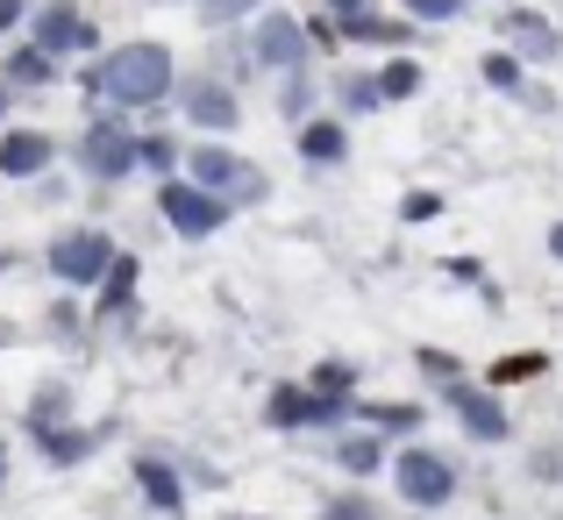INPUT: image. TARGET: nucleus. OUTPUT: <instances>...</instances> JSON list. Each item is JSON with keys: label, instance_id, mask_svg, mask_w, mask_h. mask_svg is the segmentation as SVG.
<instances>
[{"label": "nucleus", "instance_id": "1", "mask_svg": "<svg viewBox=\"0 0 563 520\" xmlns=\"http://www.w3.org/2000/svg\"><path fill=\"white\" fill-rule=\"evenodd\" d=\"M172 86H179V65H172V51L151 43V36L108 43V57L93 65V93H108L114 108H157Z\"/></svg>", "mask_w": 563, "mask_h": 520}, {"label": "nucleus", "instance_id": "2", "mask_svg": "<svg viewBox=\"0 0 563 520\" xmlns=\"http://www.w3.org/2000/svg\"><path fill=\"white\" fill-rule=\"evenodd\" d=\"M157 214L172 221L179 243H207V235L229 221V200L207 192V186H192V178H157Z\"/></svg>", "mask_w": 563, "mask_h": 520}, {"label": "nucleus", "instance_id": "3", "mask_svg": "<svg viewBox=\"0 0 563 520\" xmlns=\"http://www.w3.org/2000/svg\"><path fill=\"white\" fill-rule=\"evenodd\" d=\"M250 57L264 71H307L314 43H307V22L286 8H257V29H250Z\"/></svg>", "mask_w": 563, "mask_h": 520}, {"label": "nucleus", "instance_id": "4", "mask_svg": "<svg viewBox=\"0 0 563 520\" xmlns=\"http://www.w3.org/2000/svg\"><path fill=\"white\" fill-rule=\"evenodd\" d=\"M393 493L407 507H450L456 499V464L435 450H399L393 456Z\"/></svg>", "mask_w": 563, "mask_h": 520}, {"label": "nucleus", "instance_id": "5", "mask_svg": "<svg viewBox=\"0 0 563 520\" xmlns=\"http://www.w3.org/2000/svg\"><path fill=\"white\" fill-rule=\"evenodd\" d=\"M186 172H192V186H207V192H221V200H264V172L257 165H243L235 151H221V143H200V151L186 157Z\"/></svg>", "mask_w": 563, "mask_h": 520}, {"label": "nucleus", "instance_id": "6", "mask_svg": "<svg viewBox=\"0 0 563 520\" xmlns=\"http://www.w3.org/2000/svg\"><path fill=\"white\" fill-rule=\"evenodd\" d=\"M86 172H93V186H122L129 172H136V129L129 122H93L79 143Z\"/></svg>", "mask_w": 563, "mask_h": 520}, {"label": "nucleus", "instance_id": "7", "mask_svg": "<svg viewBox=\"0 0 563 520\" xmlns=\"http://www.w3.org/2000/svg\"><path fill=\"white\" fill-rule=\"evenodd\" d=\"M29 43H43L51 57H71V51H93L100 29L79 14V0H51V8L29 14Z\"/></svg>", "mask_w": 563, "mask_h": 520}, {"label": "nucleus", "instance_id": "8", "mask_svg": "<svg viewBox=\"0 0 563 520\" xmlns=\"http://www.w3.org/2000/svg\"><path fill=\"white\" fill-rule=\"evenodd\" d=\"M108 257H114V243L100 229H71V235L51 243V278H65V286H93V278L108 272Z\"/></svg>", "mask_w": 563, "mask_h": 520}, {"label": "nucleus", "instance_id": "9", "mask_svg": "<svg viewBox=\"0 0 563 520\" xmlns=\"http://www.w3.org/2000/svg\"><path fill=\"white\" fill-rule=\"evenodd\" d=\"M343 413H350V407H343L335 392H321V385H278L264 421H272V428H335Z\"/></svg>", "mask_w": 563, "mask_h": 520}, {"label": "nucleus", "instance_id": "10", "mask_svg": "<svg viewBox=\"0 0 563 520\" xmlns=\"http://www.w3.org/2000/svg\"><path fill=\"white\" fill-rule=\"evenodd\" d=\"M442 399H450V413H456V421H464L478 442H507V407H499L493 392H478V385L450 378V385H442Z\"/></svg>", "mask_w": 563, "mask_h": 520}, {"label": "nucleus", "instance_id": "11", "mask_svg": "<svg viewBox=\"0 0 563 520\" xmlns=\"http://www.w3.org/2000/svg\"><path fill=\"white\" fill-rule=\"evenodd\" d=\"M179 108H186L192 129H235V122H243V100H235L221 79H186L179 86Z\"/></svg>", "mask_w": 563, "mask_h": 520}, {"label": "nucleus", "instance_id": "12", "mask_svg": "<svg viewBox=\"0 0 563 520\" xmlns=\"http://www.w3.org/2000/svg\"><path fill=\"white\" fill-rule=\"evenodd\" d=\"M499 36H507V51H514V57H536V65H550V57L563 51V36H556L550 22H542L536 8H507V14H499Z\"/></svg>", "mask_w": 563, "mask_h": 520}, {"label": "nucleus", "instance_id": "13", "mask_svg": "<svg viewBox=\"0 0 563 520\" xmlns=\"http://www.w3.org/2000/svg\"><path fill=\"white\" fill-rule=\"evenodd\" d=\"M36 435V450H43V464L51 471H79L86 456H93V428H65V421H43V428H29Z\"/></svg>", "mask_w": 563, "mask_h": 520}, {"label": "nucleus", "instance_id": "14", "mask_svg": "<svg viewBox=\"0 0 563 520\" xmlns=\"http://www.w3.org/2000/svg\"><path fill=\"white\" fill-rule=\"evenodd\" d=\"M51 136L43 129H8L0 136V178H36V172H51Z\"/></svg>", "mask_w": 563, "mask_h": 520}, {"label": "nucleus", "instance_id": "15", "mask_svg": "<svg viewBox=\"0 0 563 520\" xmlns=\"http://www.w3.org/2000/svg\"><path fill=\"white\" fill-rule=\"evenodd\" d=\"M343 29V43H378V51H399V43L413 36V14H378V8H364V14H350V22H335Z\"/></svg>", "mask_w": 563, "mask_h": 520}, {"label": "nucleus", "instance_id": "16", "mask_svg": "<svg viewBox=\"0 0 563 520\" xmlns=\"http://www.w3.org/2000/svg\"><path fill=\"white\" fill-rule=\"evenodd\" d=\"M136 485H143V499H151V507L186 513V485H179V471H172L165 456H136Z\"/></svg>", "mask_w": 563, "mask_h": 520}, {"label": "nucleus", "instance_id": "17", "mask_svg": "<svg viewBox=\"0 0 563 520\" xmlns=\"http://www.w3.org/2000/svg\"><path fill=\"white\" fill-rule=\"evenodd\" d=\"M300 157L307 165H343L350 157V129L335 122V114L329 122H300Z\"/></svg>", "mask_w": 563, "mask_h": 520}, {"label": "nucleus", "instance_id": "18", "mask_svg": "<svg viewBox=\"0 0 563 520\" xmlns=\"http://www.w3.org/2000/svg\"><path fill=\"white\" fill-rule=\"evenodd\" d=\"M100 292H108V300H100V314H129V307H136V257H122V250H114L108 272H100Z\"/></svg>", "mask_w": 563, "mask_h": 520}, {"label": "nucleus", "instance_id": "19", "mask_svg": "<svg viewBox=\"0 0 563 520\" xmlns=\"http://www.w3.org/2000/svg\"><path fill=\"white\" fill-rule=\"evenodd\" d=\"M8 86H51L57 79V57L43 51V43H22V51H8Z\"/></svg>", "mask_w": 563, "mask_h": 520}, {"label": "nucleus", "instance_id": "20", "mask_svg": "<svg viewBox=\"0 0 563 520\" xmlns=\"http://www.w3.org/2000/svg\"><path fill=\"white\" fill-rule=\"evenodd\" d=\"M364 421H372V435H413V428L428 421L421 407H413V399H378V407H357Z\"/></svg>", "mask_w": 563, "mask_h": 520}, {"label": "nucleus", "instance_id": "21", "mask_svg": "<svg viewBox=\"0 0 563 520\" xmlns=\"http://www.w3.org/2000/svg\"><path fill=\"white\" fill-rule=\"evenodd\" d=\"M421 79H428V71L413 65V57H385L372 86H378V100H413V93H421Z\"/></svg>", "mask_w": 563, "mask_h": 520}, {"label": "nucleus", "instance_id": "22", "mask_svg": "<svg viewBox=\"0 0 563 520\" xmlns=\"http://www.w3.org/2000/svg\"><path fill=\"white\" fill-rule=\"evenodd\" d=\"M335 464L364 478V471H378V464H385V442H378V435H343V442H335Z\"/></svg>", "mask_w": 563, "mask_h": 520}, {"label": "nucleus", "instance_id": "23", "mask_svg": "<svg viewBox=\"0 0 563 520\" xmlns=\"http://www.w3.org/2000/svg\"><path fill=\"white\" fill-rule=\"evenodd\" d=\"M485 86H499V93H521V57L514 51H485Z\"/></svg>", "mask_w": 563, "mask_h": 520}, {"label": "nucleus", "instance_id": "24", "mask_svg": "<svg viewBox=\"0 0 563 520\" xmlns=\"http://www.w3.org/2000/svg\"><path fill=\"white\" fill-rule=\"evenodd\" d=\"M335 108H343V114L378 108V86H372V79H357V71H343V79H335Z\"/></svg>", "mask_w": 563, "mask_h": 520}, {"label": "nucleus", "instance_id": "25", "mask_svg": "<svg viewBox=\"0 0 563 520\" xmlns=\"http://www.w3.org/2000/svg\"><path fill=\"white\" fill-rule=\"evenodd\" d=\"M399 8H407L413 22H464L471 0H399Z\"/></svg>", "mask_w": 563, "mask_h": 520}, {"label": "nucleus", "instance_id": "26", "mask_svg": "<svg viewBox=\"0 0 563 520\" xmlns=\"http://www.w3.org/2000/svg\"><path fill=\"white\" fill-rule=\"evenodd\" d=\"M321 520H385V507H378V499H364V493H343V499L321 507Z\"/></svg>", "mask_w": 563, "mask_h": 520}, {"label": "nucleus", "instance_id": "27", "mask_svg": "<svg viewBox=\"0 0 563 520\" xmlns=\"http://www.w3.org/2000/svg\"><path fill=\"white\" fill-rule=\"evenodd\" d=\"M65 407H71V392H65V385H43V392L29 399V428H43V421H65Z\"/></svg>", "mask_w": 563, "mask_h": 520}, {"label": "nucleus", "instance_id": "28", "mask_svg": "<svg viewBox=\"0 0 563 520\" xmlns=\"http://www.w3.org/2000/svg\"><path fill=\"white\" fill-rule=\"evenodd\" d=\"M264 0H200V22L207 29H229V22H243V14H257Z\"/></svg>", "mask_w": 563, "mask_h": 520}, {"label": "nucleus", "instance_id": "29", "mask_svg": "<svg viewBox=\"0 0 563 520\" xmlns=\"http://www.w3.org/2000/svg\"><path fill=\"white\" fill-rule=\"evenodd\" d=\"M136 165H151L157 178H172V165H179V143H172V136H151V143H136Z\"/></svg>", "mask_w": 563, "mask_h": 520}, {"label": "nucleus", "instance_id": "30", "mask_svg": "<svg viewBox=\"0 0 563 520\" xmlns=\"http://www.w3.org/2000/svg\"><path fill=\"white\" fill-rule=\"evenodd\" d=\"M542 364H550V356H542V350H521V356H507V364L493 370V385H521V378H536Z\"/></svg>", "mask_w": 563, "mask_h": 520}, {"label": "nucleus", "instance_id": "31", "mask_svg": "<svg viewBox=\"0 0 563 520\" xmlns=\"http://www.w3.org/2000/svg\"><path fill=\"white\" fill-rule=\"evenodd\" d=\"M413 364H421V370H428V378H435V385L464 378V370H456V356H450V350H413Z\"/></svg>", "mask_w": 563, "mask_h": 520}, {"label": "nucleus", "instance_id": "32", "mask_svg": "<svg viewBox=\"0 0 563 520\" xmlns=\"http://www.w3.org/2000/svg\"><path fill=\"white\" fill-rule=\"evenodd\" d=\"M314 385H321V392H335V399H350L357 370H350V364H321V370H314Z\"/></svg>", "mask_w": 563, "mask_h": 520}, {"label": "nucleus", "instance_id": "33", "mask_svg": "<svg viewBox=\"0 0 563 520\" xmlns=\"http://www.w3.org/2000/svg\"><path fill=\"white\" fill-rule=\"evenodd\" d=\"M407 221H435L442 214V192H407V207H399Z\"/></svg>", "mask_w": 563, "mask_h": 520}, {"label": "nucleus", "instance_id": "34", "mask_svg": "<svg viewBox=\"0 0 563 520\" xmlns=\"http://www.w3.org/2000/svg\"><path fill=\"white\" fill-rule=\"evenodd\" d=\"M29 22V0H0V29H22Z\"/></svg>", "mask_w": 563, "mask_h": 520}, {"label": "nucleus", "instance_id": "35", "mask_svg": "<svg viewBox=\"0 0 563 520\" xmlns=\"http://www.w3.org/2000/svg\"><path fill=\"white\" fill-rule=\"evenodd\" d=\"M364 8H372V0H329V14H335V22H350V14H364Z\"/></svg>", "mask_w": 563, "mask_h": 520}, {"label": "nucleus", "instance_id": "36", "mask_svg": "<svg viewBox=\"0 0 563 520\" xmlns=\"http://www.w3.org/2000/svg\"><path fill=\"white\" fill-rule=\"evenodd\" d=\"M550 257H563V221H556V229H550Z\"/></svg>", "mask_w": 563, "mask_h": 520}, {"label": "nucleus", "instance_id": "37", "mask_svg": "<svg viewBox=\"0 0 563 520\" xmlns=\"http://www.w3.org/2000/svg\"><path fill=\"white\" fill-rule=\"evenodd\" d=\"M0 478H8V442H0Z\"/></svg>", "mask_w": 563, "mask_h": 520}, {"label": "nucleus", "instance_id": "38", "mask_svg": "<svg viewBox=\"0 0 563 520\" xmlns=\"http://www.w3.org/2000/svg\"><path fill=\"white\" fill-rule=\"evenodd\" d=\"M0 114H8V79H0Z\"/></svg>", "mask_w": 563, "mask_h": 520}, {"label": "nucleus", "instance_id": "39", "mask_svg": "<svg viewBox=\"0 0 563 520\" xmlns=\"http://www.w3.org/2000/svg\"><path fill=\"white\" fill-rule=\"evenodd\" d=\"M157 8H165V0H157Z\"/></svg>", "mask_w": 563, "mask_h": 520}, {"label": "nucleus", "instance_id": "40", "mask_svg": "<svg viewBox=\"0 0 563 520\" xmlns=\"http://www.w3.org/2000/svg\"><path fill=\"white\" fill-rule=\"evenodd\" d=\"M0 264H8V257H0Z\"/></svg>", "mask_w": 563, "mask_h": 520}]
</instances>
